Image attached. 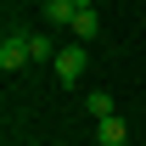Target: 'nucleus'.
Returning a JSON list of instances; mask_svg holds the SVG:
<instances>
[{
  "instance_id": "nucleus-1",
  "label": "nucleus",
  "mask_w": 146,
  "mask_h": 146,
  "mask_svg": "<svg viewBox=\"0 0 146 146\" xmlns=\"http://www.w3.org/2000/svg\"><path fill=\"white\" fill-rule=\"evenodd\" d=\"M23 68H34L28 62V28H11L0 39V73H23Z\"/></svg>"
},
{
  "instance_id": "nucleus-2",
  "label": "nucleus",
  "mask_w": 146,
  "mask_h": 146,
  "mask_svg": "<svg viewBox=\"0 0 146 146\" xmlns=\"http://www.w3.org/2000/svg\"><path fill=\"white\" fill-rule=\"evenodd\" d=\"M84 62H90V56H84V45H62V51H56V79H62V84H79V79H84Z\"/></svg>"
},
{
  "instance_id": "nucleus-3",
  "label": "nucleus",
  "mask_w": 146,
  "mask_h": 146,
  "mask_svg": "<svg viewBox=\"0 0 146 146\" xmlns=\"http://www.w3.org/2000/svg\"><path fill=\"white\" fill-rule=\"evenodd\" d=\"M101 34V17H96V0H79V17H73V39L79 45H90Z\"/></svg>"
},
{
  "instance_id": "nucleus-4",
  "label": "nucleus",
  "mask_w": 146,
  "mask_h": 146,
  "mask_svg": "<svg viewBox=\"0 0 146 146\" xmlns=\"http://www.w3.org/2000/svg\"><path fill=\"white\" fill-rule=\"evenodd\" d=\"M73 17H79V0H45V23L51 28H73Z\"/></svg>"
},
{
  "instance_id": "nucleus-5",
  "label": "nucleus",
  "mask_w": 146,
  "mask_h": 146,
  "mask_svg": "<svg viewBox=\"0 0 146 146\" xmlns=\"http://www.w3.org/2000/svg\"><path fill=\"white\" fill-rule=\"evenodd\" d=\"M96 141H101V146H124L129 141V124H124V118H96Z\"/></svg>"
},
{
  "instance_id": "nucleus-6",
  "label": "nucleus",
  "mask_w": 146,
  "mask_h": 146,
  "mask_svg": "<svg viewBox=\"0 0 146 146\" xmlns=\"http://www.w3.org/2000/svg\"><path fill=\"white\" fill-rule=\"evenodd\" d=\"M28 62H34V68L56 62V45H51V34H39V28H28Z\"/></svg>"
},
{
  "instance_id": "nucleus-7",
  "label": "nucleus",
  "mask_w": 146,
  "mask_h": 146,
  "mask_svg": "<svg viewBox=\"0 0 146 146\" xmlns=\"http://www.w3.org/2000/svg\"><path fill=\"white\" fill-rule=\"evenodd\" d=\"M84 107H90V118H112V96H107V90H90Z\"/></svg>"
}]
</instances>
